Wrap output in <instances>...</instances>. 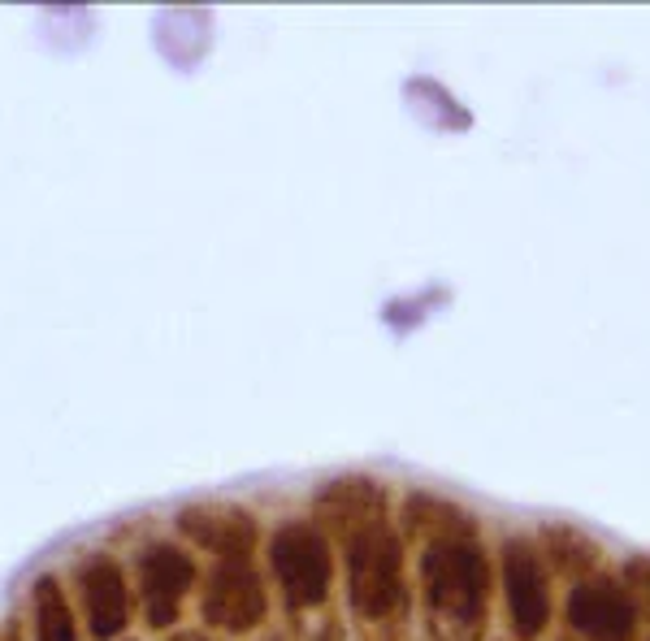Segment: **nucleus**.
Returning <instances> with one entry per match:
<instances>
[{"instance_id":"1","label":"nucleus","mask_w":650,"mask_h":641,"mask_svg":"<svg viewBox=\"0 0 650 641\" xmlns=\"http://www.w3.org/2000/svg\"><path fill=\"white\" fill-rule=\"evenodd\" d=\"M568 620L577 633H586L590 641H629L634 638V599L625 586L595 577L582 581L568 599Z\"/></svg>"},{"instance_id":"2","label":"nucleus","mask_w":650,"mask_h":641,"mask_svg":"<svg viewBox=\"0 0 650 641\" xmlns=\"http://www.w3.org/2000/svg\"><path fill=\"white\" fill-rule=\"evenodd\" d=\"M508 590H512V616L521 633H538L547 625L551 599H547V577L538 568V555L529 546H512L508 555Z\"/></svg>"}]
</instances>
